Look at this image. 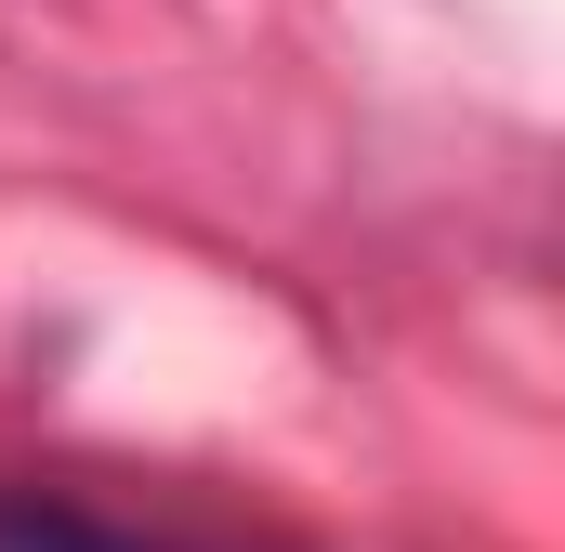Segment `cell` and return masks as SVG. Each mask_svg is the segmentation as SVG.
Returning a JSON list of instances; mask_svg holds the SVG:
<instances>
[]
</instances>
